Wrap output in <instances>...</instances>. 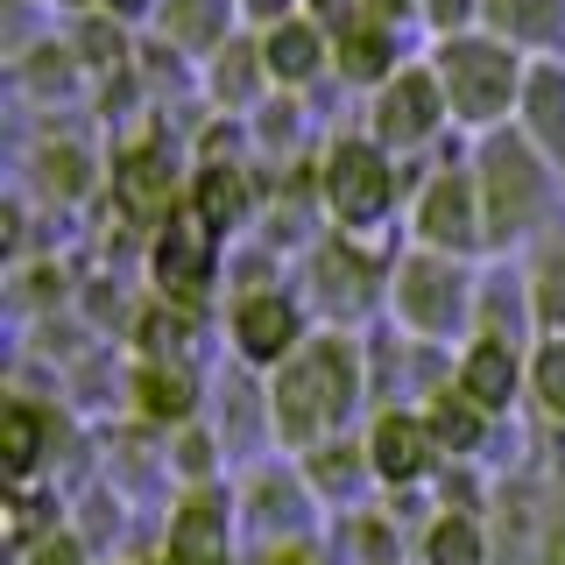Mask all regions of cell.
Segmentation results:
<instances>
[{"label":"cell","mask_w":565,"mask_h":565,"mask_svg":"<svg viewBox=\"0 0 565 565\" xmlns=\"http://www.w3.org/2000/svg\"><path fill=\"white\" fill-rule=\"evenodd\" d=\"M353 396V353L347 347H311L282 367L276 382V417H282V438H311L332 411H347Z\"/></svg>","instance_id":"obj_1"},{"label":"cell","mask_w":565,"mask_h":565,"mask_svg":"<svg viewBox=\"0 0 565 565\" xmlns=\"http://www.w3.org/2000/svg\"><path fill=\"white\" fill-rule=\"evenodd\" d=\"M326 199H332L340 220H382V205H388L382 156L361 149V141H340V149H332V163H326Z\"/></svg>","instance_id":"obj_2"},{"label":"cell","mask_w":565,"mask_h":565,"mask_svg":"<svg viewBox=\"0 0 565 565\" xmlns=\"http://www.w3.org/2000/svg\"><path fill=\"white\" fill-rule=\"evenodd\" d=\"M446 71H452V106H467V114H494V106H509V57H502V50L452 43Z\"/></svg>","instance_id":"obj_3"},{"label":"cell","mask_w":565,"mask_h":565,"mask_svg":"<svg viewBox=\"0 0 565 565\" xmlns=\"http://www.w3.org/2000/svg\"><path fill=\"white\" fill-rule=\"evenodd\" d=\"M205 212H184V220H170L163 247H156V276H163V290H199L205 269H212V241H205Z\"/></svg>","instance_id":"obj_4"},{"label":"cell","mask_w":565,"mask_h":565,"mask_svg":"<svg viewBox=\"0 0 565 565\" xmlns=\"http://www.w3.org/2000/svg\"><path fill=\"white\" fill-rule=\"evenodd\" d=\"M297 332V311L282 305V297H247L241 305V347L255 353V361H276L282 347H290Z\"/></svg>","instance_id":"obj_5"},{"label":"cell","mask_w":565,"mask_h":565,"mask_svg":"<svg viewBox=\"0 0 565 565\" xmlns=\"http://www.w3.org/2000/svg\"><path fill=\"white\" fill-rule=\"evenodd\" d=\"M120 199H128V212H170V156L156 149H135L128 163H120Z\"/></svg>","instance_id":"obj_6"},{"label":"cell","mask_w":565,"mask_h":565,"mask_svg":"<svg viewBox=\"0 0 565 565\" xmlns=\"http://www.w3.org/2000/svg\"><path fill=\"white\" fill-rule=\"evenodd\" d=\"M170 558L177 565H226V523L212 509H184L170 523Z\"/></svg>","instance_id":"obj_7"},{"label":"cell","mask_w":565,"mask_h":565,"mask_svg":"<svg viewBox=\"0 0 565 565\" xmlns=\"http://www.w3.org/2000/svg\"><path fill=\"white\" fill-rule=\"evenodd\" d=\"M424 452H431L424 424H411V417H382V431H375V467L388 473V481H411V473H424Z\"/></svg>","instance_id":"obj_8"},{"label":"cell","mask_w":565,"mask_h":565,"mask_svg":"<svg viewBox=\"0 0 565 565\" xmlns=\"http://www.w3.org/2000/svg\"><path fill=\"white\" fill-rule=\"evenodd\" d=\"M431 114H438L431 78H396V93L382 99V128L396 135V141H417L424 128H431Z\"/></svg>","instance_id":"obj_9"},{"label":"cell","mask_w":565,"mask_h":565,"mask_svg":"<svg viewBox=\"0 0 565 565\" xmlns=\"http://www.w3.org/2000/svg\"><path fill=\"white\" fill-rule=\"evenodd\" d=\"M424 226H431V241H452V247L473 241V205H467V184H459V177H446V184L431 191V205H424Z\"/></svg>","instance_id":"obj_10"},{"label":"cell","mask_w":565,"mask_h":565,"mask_svg":"<svg viewBox=\"0 0 565 565\" xmlns=\"http://www.w3.org/2000/svg\"><path fill=\"white\" fill-rule=\"evenodd\" d=\"M509 382H516V367H509V347L502 340H481L467 361V396L473 403H509Z\"/></svg>","instance_id":"obj_11"},{"label":"cell","mask_w":565,"mask_h":565,"mask_svg":"<svg viewBox=\"0 0 565 565\" xmlns=\"http://www.w3.org/2000/svg\"><path fill=\"white\" fill-rule=\"evenodd\" d=\"M269 64L282 71V78H311V71H318V35L305 22H282L269 35Z\"/></svg>","instance_id":"obj_12"},{"label":"cell","mask_w":565,"mask_h":565,"mask_svg":"<svg viewBox=\"0 0 565 565\" xmlns=\"http://www.w3.org/2000/svg\"><path fill=\"white\" fill-rule=\"evenodd\" d=\"M530 120H537V135L552 141V149H565V78L544 71V78L530 85Z\"/></svg>","instance_id":"obj_13"},{"label":"cell","mask_w":565,"mask_h":565,"mask_svg":"<svg viewBox=\"0 0 565 565\" xmlns=\"http://www.w3.org/2000/svg\"><path fill=\"white\" fill-rule=\"evenodd\" d=\"M247 205V191H241V177L234 170H220V163H212L205 177H199V212H205V220L212 226H220V220H234V212Z\"/></svg>","instance_id":"obj_14"},{"label":"cell","mask_w":565,"mask_h":565,"mask_svg":"<svg viewBox=\"0 0 565 565\" xmlns=\"http://www.w3.org/2000/svg\"><path fill=\"white\" fill-rule=\"evenodd\" d=\"M431 565H481V537H473L467 516H452V523L431 530Z\"/></svg>","instance_id":"obj_15"},{"label":"cell","mask_w":565,"mask_h":565,"mask_svg":"<svg viewBox=\"0 0 565 565\" xmlns=\"http://www.w3.org/2000/svg\"><path fill=\"white\" fill-rule=\"evenodd\" d=\"M141 403H149L156 417H184L191 411V382L170 375V367H149V375H141Z\"/></svg>","instance_id":"obj_16"},{"label":"cell","mask_w":565,"mask_h":565,"mask_svg":"<svg viewBox=\"0 0 565 565\" xmlns=\"http://www.w3.org/2000/svg\"><path fill=\"white\" fill-rule=\"evenodd\" d=\"M35 438H43L35 411H29V403H14V411H8V473H29L35 467Z\"/></svg>","instance_id":"obj_17"},{"label":"cell","mask_w":565,"mask_h":565,"mask_svg":"<svg viewBox=\"0 0 565 565\" xmlns=\"http://www.w3.org/2000/svg\"><path fill=\"white\" fill-rule=\"evenodd\" d=\"M494 177H502V191H494V199H502V220H509V212L523 220V212H530V184H523V163H516L509 149H494Z\"/></svg>","instance_id":"obj_18"},{"label":"cell","mask_w":565,"mask_h":565,"mask_svg":"<svg viewBox=\"0 0 565 565\" xmlns=\"http://www.w3.org/2000/svg\"><path fill=\"white\" fill-rule=\"evenodd\" d=\"M403 282H411V311L424 318V326H438V318H446V305H438V282H446V276H438L431 262H424V269H411Z\"/></svg>","instance_id":"obj_19"},{"label":"cell","mask_w":565,"mask_h":565,"mask_svg":"<svg viewBox=\"0 0 565 565\" xmlns=\"http://www.w3.org/2000/svg\"><path fill=\"white\" fill-rule=\"evenodd\" d=\"M340 57H347V71H353V78H375V71H382V57H388V50H382V35H347V50H340Z\"/></svg>","instance_id":"obj_20"},{"label":"cell","mask_w":565,"mask_h":565,"mask_svg":"<svg viewBox=\"0 0 565 565\" xmlns=\"http://www.w3.org/2000/svg\"><path fill=\"white\" fill-rule=\"evenodd\" d=\"M438 438H446V446H473V438H481V424H473V411L467 403H438Z\"/></svg>","instance_id":"obj_21"},{"label":"cell","mask_w":565,"mask_h":565,"mask_svg":"<svg viewBox=\"0 0 565 565\" xmlns=\"http://www.w3.org/2000/svg\"><path fill=\"white\" fill-rule=\"evenodd\" d=\"M191 340H199V326H191V318H170V311H156V318H149V347H156V353L191 347Z\"/></svg>","instance_id":"obj_22"},{"label":"cell","mask_w":565,"mask_h":565,"mask_svg":"<svg viewBox=\"0 0 565 565\" xmlns=\"http://www.w3.org/2000/svg\"><path fill=\"white\" fill-rule=\"evenodd\" d=\"M537 382H544V403H552V411H565V347H552V353H544Z\"/></svg>","instance_id":"obj_23"},{"label":"cell","mask_w":565,"mask_h":565,"mask_svg":"<svg viewBox=\"0 0 565 565\" xmlns=\"http://www.w3.org/2000/svg\"><path fill=\"white\" fill-rule=\"evenodd\" d=\"M509 14H516V29H530V35H544L552 22H544V14H552V0H502V22Z\"/></svg>","instance_id":"obj_24"},{"label":"cell","mask_w":565,"mask_h":565,"mask_svg":"<svg viewBox=\"0 0 565 565\" xmlns=\"http://www.w3.org/2000/svg\"><path fill=\"white\" fill-rule=\"evenodd\" d=\"M544 311H552V326H565V262H552V276H544Z\"/></svg>","instance_id":"obj_25"},{"label":"cell","mask_w":565,"mask_h":565,"mask_svg":"<svg viewBox=\"0 0 565 565\" xmlns=\"http://www.w3.org/2000/svg\"><path fill=\"white\" fill-rule=\"evenodd\" d=\"M35 565H78V544H64V537L35 544Z\"/></svg>","instance_id":"obj_26"},{"label":"cell","mask_w":565,"mask_h":565,"mask_svg":"<svg viewBox=\"0 0 565 565\" xmlns=\"http://www.w3.org/2000/svg\"><path fill=\"white\" fill-rule=\"evenodd\" d=\"M431 8H438V22H459V14H467L473 0H431Z\"/></svg>","instance_id":"obj_27"},{"label":"cell","mask_w":565,"mask_h":565,"mask_svg":"<svg viewBox=\"0 0 565 565\" xmlns=\"http://www.w3.org/2000/svg\"><path fill=\"white\" fill-rule=\"evenodd\" d=\"M247 8H255V14H282V0H247Z\"/></svg>","instance_id":"obj_28"},{"label":"cell","mask_w":565,"mask_h":565,"mask_svg":"<svg viewBox=\"0 0 565 565\" xmlns=\"http://www.w3.org/2000/svg\"><path fill=\"white\" fill-rule=\"evenodd\" d=\"M375 8H382V14H403V8H411V0H375Z\"/></svg>","instance_id":"obj_29"},{"label":"cell","mask_w":565,"mask_h":565,"mask_svg":"<svg viewBox=\"0 0 565 565\" xmlns=\"http://www.w3.org/2000/svg\"><path fill=\"white\" fill-rule=\"evenodd\" d=\"M282 565H318V558H305V552H290V558H282Z\"/></svg>","instance_id":"obj_30"},{"label":"cell","mask_w":565,"mask_h":565,"mask_svg":"<svg viewBox=\"0 0 565 565\" xmlns=\"http://www.w3.org/2000/svg\"><path fill=\"white\" fill-rule=\"evenodd\" d=\"M120 8H141V0H120Z\"/></svg>","instance_id":"obj_31"}]
</instances>
